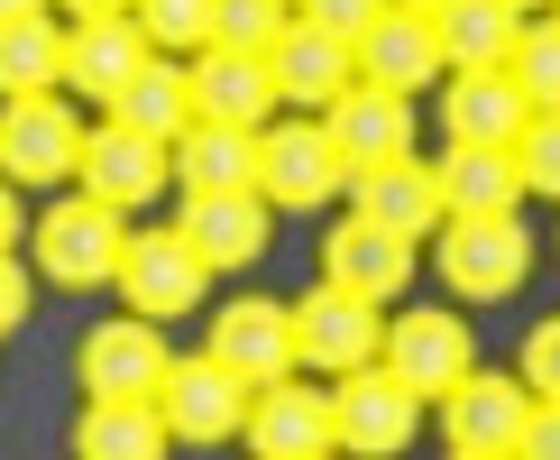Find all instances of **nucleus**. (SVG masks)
I'll return each instance as SVG.
<instances>
[{"label": "nucleus", "mask_w": 560, "mask_h": 460, "mask_svg": "<svg viewBox=\"0 0 560 460\" xmlns=\"http://www.w3.org/2000/svg\"><path fill=\"white\" fill-rule=\"evenodd\" d=\"M515 460H560V405H533V424H524V451Z\"/></svg>", "instance_id": "obj_37"}, {"label": "nucleus", "mask_w": 560, "mask_h": 460, "mask_svg": "<svg viewBox=\"0 0 560 460\" xmlns=\"http://www.w3.org/2000/svg\"><path fill=\"white\" fill-rule=\"evenodd\" d=\"M74 157H83V120H74V102H65V83L0 102V175L10 184H65Z\"/></svg>", "instance_id": "obj_6"}, {"label": "nucleus", "mask_w": 560, "mask_h": 460, "mask_svg": "<svg viewBox=\"0 0 560 460\" xmlns=\"http://www.w3.org/2000/svg\"><path fill=\"white\" fill-rule=\"evenodd\" d=\"M37 230V267L56 286H120V258H129V221L92 194H65L28 221Z\"/></svg>", "instance_id": "obj_1"}, {"label": "nucleus", "mask_w": 560, "mask_h": 460, "mask_svg": "<svg viewBox=\"0 0 560 460\" xmlns=\"http://www.w3.org/2000/svg\"><path fill=\"white\" fill-rule=\"evenodd\" d=\"M166 157H175V184H184V194H258V129L194 120Z\"/></svg>", "instance_id": "obj_24"}, {"label": "nucleus", "mask_w": 560, "mask_h": 460, "mask_svg": "<svg viewBox=\"0 0 560 460\" xmlns=\"http://www.w3.org/2000/svg\"><path fill=\"white\" fill-rule=\"evenodd\" d=\"M322 129L340 138L349 175L359 166H386V157H413V92H386V83H349L331 111H322Z\"/></svg>", "instance_id": "obj_19"}, {"label": "nucleus", "mask_w": 560, "mask_h": 460, "mask_svg": "<svg viewBox=\"0 0 560 460\" xmlns=\"http://www.w3.org/2000/svg\"><path fill=\"white\" fill-rule=\"evenodd\" d=\"M46 0H0V28H10V19H37Z\"/></svg>", "instance_id": "obj_40"}, {"label": "nucleus", "mask_w": 560, "mask_h": 460, "mask_svg": "<svg viewBox=\"0 0 560 460\" xmlns=\"http://www.w3.org/2000/svg\"><path fill=\"white\" fill-rule=\"evenodd\" d=\"M533 120L524 83L505 74V65H487V74H441V129H451V148H515Z\"/></svg>", "instance_id": "obj_17"}, {"label": "nucleus", "mask_w": 560, "mask_h": 460, "mask_svg": "<svg viewBox=\"0 0 560 460\" xmlns=\"http://www.w3.org/2000/svg\"><path fill=\"white\" fill-rule=\"evenodd\" d=\"M551 19H560V0H551Z\"/></svg>", "instance_id": "obj_44"}, {"label": "nucleus", "mask_w": 560, "mask_h": 460, "mask_svg": "<svg viewBox=\"0 0 560 460\" xmlns=\"http://www.w3.org/2000/svg\"><path fill=\"white\" fill-rule=\"evenodd\" d=\"M524 276H533V230L515 212H478V221L441 230V286H451V295L505 304V295H524Z\"/></svg>", "instance_id": "obj_2"}, {"label": "nucleus", "mask_w": 560, "mask_h": 460, "mask_svg": "<svg viewBox=\"0 0 560 460\" xmlns=\"http://www.w3.org/2000/svg\"><path fill=\"white\" fill-rule=\"evenodd\" d=\"M212 359H230L248 387H276L303 368V341H294V304H276V295H230L212 313V341H202Z\"/></svg>", "instance_id": "obj_12"}, {"label": "nucleus", "mask_w": 560, "mask_h": 460, "mask_svg": "<svg viewBox=\"0 0 560 460\" xmlns=\"http://www.w3.org/2000/svg\"><path fill=\"white\" fill-rule=\"evenodd\" d=\"M451 74V56H441V28L423 10H395L386 0V19L359 37V83H386V92H423Z\"/></svg>", "instance_id": "obj_21"}, {"label": "nucleus", "mask_w": 560, "mask_h": 460, "mask_svg": "<svg viewBox=\"0 0 560 460\" xmlns=\"http://www.w3.org/2000/svg\"><path fill=\"white\" fill-rule=\"evenodd\" d=\"M515 10H551V0H515Z\"/></svg>", "instance_id": "obj_43"}, {"label": "nucleus", "mask_w": 560, "mask_h": 460, "mask_svg": "<svg viewBox=\"0 0 560 460\" xmlns=\"http://www.w3.org/2000/svg\"><path fill=\"white\" fill-rule=\"evenodd\" d=\"M331 460H349V451H331Z\"/></svg>", "instance_id": "obj_45"}, {"label": "nucleus", "mask_w": 560, "mask_h": 460, "mask_svg": "<svg viewBox=\"0 0 560 460\" xmlns=\"http://www.w3.org/2000/svg\"><path fill=\"white\" fill-rule=\"evenodd\" d=\"M202 286H212V258L184 240V221L129 230V258H120V295H129V313L175 322V313H194V304H202Z\"/></svg>", "instance_id": "obj_5"}, {"label": "nucleus", "mask_w": 560, "mask_h": 460, "mask_svg": "<svg viewBox=\"0 0 560 460\" xmlns=\"http://www.w3.org/2000/svg\"><path fill=\"white\" fill-rule=\"evenodd\" d=\"M395 10H423V19H441V10H451V0H395Z\"/></svg>", "instance_id": "obj_41"}, {"label": "nucleus", "mask_w": 560, "mask_h": 460, "mask_svg": "<svg viewBox=\"0 0 560 460\" xmlns=\"http://www.w3.org/2000/svg\"><path fill=\"white\" fill-rule=\"evenodd\" d=\"M65 83V28L56 19H10L0 28V102H19V92H56Z\"/></svg>", "instance_id": "obj_29"}, {"label": "nucleus", "mask_w": 560, "mask_h": 460, "mask_svg": "<svg viewBox=\"0 0 560 460\" xmlns=\"http://www.w3.org/2000/svg\"><path fill=\"white\" fill-rule=\"evenodd\" d=\"M451 460H515V451H451Z\"/></svg>", "instance_id": "obj_42"}, {"label": "nucleus", "mask_w": 560, "mask_h": 460, "mask_svg": "<svg viewBox=\"0 0 560 460\" xmlns=\"http://www.w3.org/2000/svg\"><path fill=\"white\" fill-rule=\"evenodd\" d=\"M524 387H533L542 405H560V313L533 322V341H524Z\"/></svg>", "instance_id": "obj_35"}, {"label": "nucleus", "mask_w": 560, "mask_h": 460, "mask_svg": "<svg viewBox=\"0 0 560 460\" xmlns=\"http://www.w3.org/2000/svg\"><path fill=\"white\" fill-rule=\"evenodd\" d=\"M248 396H258V387H248L230 359L194 350V359H175V368H166V387H156V414H166L175 442H230V433H248Z\"/></svg>", "instance_id": "obj_7"}, {"label": "nucleus", "mask_w": 560, "mask_h": 460, "mask_svg": "<svg viewBox=\"0 0 560 460\" xmlns=\"http://www.w3.org/2000/svg\"><path fill=\"white\" fill-rule=\"evenodd\" d=\"M166 322H148V313H120V322H92L83 332V350H74V378H83V396H156L166 387Z\"/></svg>", "instance_id": "obj_9"}, {"label": "nucleus", "mask_w": 560, "mask_h": 460, "mask_svg": "<svg viewBox=\"0 0 560 460\" xmlns=\"http://www.w3.org/2000/svg\"><path fill=\"white\" fill-rule=\"evenodd\" d=\"M340 184H349V157H340V138L322 129L313 111L258 129V194L276 203V212H313V203H331Z\"/></svg>", "instance_id": "obj_3"}, {"label": "nucleus", "mask_w": 560, "mask_h": 460, "mask_svg": "<svg viewBox=\"0 0 560 460\" xmlns=\"http://www.w3.org/2000/svg\"><path fill=\"white\" fill-rule=\"evenodd\" d=\"M294 341H303V368H331V378L386 359V322H377V304H368V295H349V286H331V276H322V286L294 304Z\"/></svg>", "instance_id": "obj_11"}, {"label": "nucleus", "mask_w": 560, "mask_h": 460, "mask_svg": "<svg viewBox=\"0 0 560 460\" xmlns=\"http://www.w3.org/2000/svg\"><path fill=\"white\" fill-rule=\"evenodd\" d=\"M533 387L505 378V368H469V378L441 396V433L451 451H524V424H533Z\"/></svg>", "instance_id": "obj_13"}, {"label": "nucleus", "mask_w": 560, "mask_h": 460, "mask_svg": "<svg viewBox=\"0 0 560 460\" xmlns=\"http://www.w3.org/2000/svg\"><path fill=\"white\" fill-rule=\"evenodd\" d=\"M74 19H120V10H138V0H65Z\"/></svg>", "instance_id": "obj_38"}, {"label": "nucleus", "mask_w": 560, "mask_h": 460, "mask_svg": "<svg viewBox=\"0 0 560 460\" xmlns=\"http://www.w3.org/2000/svg\"><path fill=\"white\" fill-rule=\"evenodd\" d=\"M148 56H156V46H148V28H138L129 10L120 19H74V28H65V83H74L83 102H102V111L129 92V74Z\"/></svg>", "instance_id": "obj_20"}, {"label": "nucleus", "mask_w": 560, "mask_h": 460, "mask_svg": "<svg viewBox=\"0 0 560 460\" xmlns=\"http://www.w3.org/2000/svg\"><path fill=\"white\" fill-rule=\"evenodd\" d=\"M294 0H212V46H230V56H276Z\"/></svg>", "instance_id": "obj_30"}, {"label": "nucleus", "mask_w": 560, "mask_h": 460, "mask_svg": "<svg viewBox=\"0 0 560 460\" xmlns=\"http://www.w3.org/2000/svg\"><path fill=\"white\" fill-rule=\"evenodd\" d=\"M432 28H441V56H451V74H487V65L515 56L524 10H515V0H451Z\"/></svg>", "instance_id": "obj_28"}, {"label": "nucleus", "mask_w": 560, "mask_h": 460, "mask_svg": "<svg viewBox=\"0 0 560 460\" xmlns=\"http://www.w3.org/2000/svg\"><path fill=\"white\" fill-rule=\"evenodd\" d=\"M349 212L405 230V240H441V230H451V194H441V166H423V157H386V166L349 175Z\"/></svg>", "instance_id": "obj_15"}, {"label": "nucleus", "mask_w": 560, "mask_h": 460, "mask_svg": "<svg viewBox=\"0 0 560 460\" xmlns=\"http://www.w3.org/2000/svg\"><path fill=\"white\" fill-rule=\"evenodd\" d=\"M386 368L413 387V396L441 405V396L478 368V341H469V322H459L451 304H413V313L386 322Z\"/></svg>", "instance_id": "obj_10"}, {"label": "nucleus", "mask_w": 560, "mask_h": 460, "mask_svg": "<svg viewBox=\"0 0 560 460\" xmlns=\"http://www.w3.org/2000/svg\"><path fill=\"white\" fill-rule=\"evenodd\" d=\"M19 240V203H10V175H0V249Z\"/></svg>", "instance_id": "obj_39"}, {"label": "nucleus", "mask_w": 560, "mask_h": 460, "mask_svg": "<svg viewBox=\"0 0 560 460\" xmlns=\"http://www.w3.org/2000/svg\"><path fill=\"white\" fill-rule=\"evenodd\" d=\"M515 157H524V184H533V194L560 203V111H533L524 138H515Z\"/></svg>", "instance_id": "obj_33"}, {"label": "nucleus", "mask_w": 560, "mask_h": 460, "mask_svg": "<svg viewBox=\"0 0 560 460\" xmlns=\"http://www.w3.org/2000/svg\"><path fill=\"white\" fill-rule=\"evenodd\" d=\"M505 74L524 83L533 111H560V19H524L515 56H505Z\"/></svg>", "instance_id": "obj_31"}, {"label": "nucleus", "mask_w": 560, "mask_h": 460, "mask_svg": "<svg viewBox=\"0 0 560 460\" xmlns=\"http://www.w3.org/2000/svg\"><path fill=\"white\" fill-rule=\"evenodd\" d=\"M267 212H276L267 194H184V240L212 258V276L221 267H248L267 249Z\"/></svg>", "instance_id": "obj_25"}, {"label": "nucleus", "mask_w": 560, "mask_h": 460, "mask_svg": "<svg viewBox=\"0 0 560 460\" xmlns=\"http://www.w3.org/2000/svg\"><path fill=\"white\" fill-rule=\"evenodd\" d=\"M441 194H451V221H478V212H515L533 184H524L515 148H451L441 157Z\"/></svg>", "instance_id": "obj_26"}, {"label": "nucleus", "mask_w": 560, "mask_h": 460, "mask_svg": "<svg viewBox=\"0 0 560 460\" xmlns=\"http://www.w3.org/2000/svg\"><path fill=\"white\" fill-rule=\"evenodd\" d=\"M267 65H276V92H285V111H313V120L340 102L349 83H359V46H340V37L303 28V19H294L285 37H276V56H267Z\"/></svg>", "instance_id": "obj_22"}, {"label": "nucleus", "mask_w": 560, "mask_h": 460, "mask_svg": "<svg viewBox=\"0 0 560 460\" xmlns=\"http://www.w3.org/2000/svg\"><path fill=\"white\" fill-rule=\"evenodd\" d=\"M74 175H83L92 203L138 212V203H156V184H175V157H166V138H148V129H129V120H110V111H102V120L83 129Z\"/></svg>", "instance_id": "obj_8"}, {"label": "nucleus", "mask_w": 560, "mask_h": 460, "mask_svg": "<svg viewBox=\"0 0 560 460\" xmlns=\"http://www.w3.org/2000/svg\"><path fill=\"white\" fill-rule=\"evenodd\" d=\"M294 19H303V28H322V37H340V46H359L386 19V0H294Z\"/></svg>", "instance_id": "obj_34"}, {"label": "nucleus", "mask_w": 560, "mask_h": 460, "mask_svg": "<svg viewBox=\"0 0 560 460\" xmlns=\"http://www.w3.org/2000/svg\"><path fill=\"white\" fill-rule=\"evenodd\" d=\"M138 28H148L156 56H202L212 46V0H138Z\"/></svg>", "instance_id": "obj_32"}, {"label": "nucleus", "mask_w": 560, "mask_h": 460, "mask_svg": "<svg viewBox=\"0 0 560 460\" xmlns=\"http://www.w3.org/2000/svg\"><path fill=\"white\" fill-rule=\"evenodd\" d=\"M175 433L156 396H83V424H74V460H166Z\"/></svg>", "instance_id": "obj_23"}, {"label": "nucleus", "mask_w": 560, "mask_h": 460, "mask_svg": "<svg viewBox=\"0 0 560 460\" xmlns=\"http://www.w3.org/2000/svg\"><path fill=\"white\" fill-rule=\"evenodd\" d=\"M194 111L221 129H276L285 92H276V65L267 56H230V46H202L194 56Z\"/></svg>", "instance_id": "obj_18"}, {"label": "nucleus", "mask_w": 560, "mask_h": 460, "mask_svg": "<svg viewBox=\"0 0 560 460\" xmlns=\"http://www.w3.org/2000/svg\"><path fill=\"white\" fill-rule=\"evenodd\" d=\"M28 304H37V295H28V267L0 249V332H19V322H28Z\"/></svg>", "instance_id": "obj_36"}, {"label": "nucleus", "mask_w": 560, "mask_h": 460, "mask_svg": "<svg viewBox=\"0 0 560 460\" xmlns=\"http://www.w3.org/2000/svg\"><path fill=\"white\" fill-rule=\"evenodd\" d=\"M413 249H423V240H405V230L349 212V221H331V240H322V276L349 286V295H368V304H386V295L413 286Z\"/></svg>", "instance_id": "obj_16"}, {"label": "nucleus", "mask_w": 560, "mask_h": 460, "mask_svg": "<svg viewBox=\"0 0 560 460\" xmlns=\"http://www.w3.org/2000/svg\"><path fill=\"white\" fill-rule=\"evenodd\" d=\"M110 120H129V129H148V138H166V148H175V138L202 120V111H194V65L148 56V65L129 74V92L110 102Z\"/></svg>", "instance_id": "obj_27"}, {"label": "nucleus", "mask_w": 560, "mask_h": 460, "mask_svg": "<svg viewBox=\"0 0 560 460\" xmlns=\"http://www.w3.org/2000/svg\"><path fill=\"white\" fill-rule=\"evenodd\" d=\"M258 460H331L340 451V424H331V396L303 378H276L248 396V433H240Z\"/></svg>", "instance_id": "obj_14"}, {"label": "nucleus", "mask_w": 560, "mask_h": 460, "mask_svg": "<svg viewBox=\"0 0 560 460\" xmlns=\"http://www.w3.org/2000/svg\"><path fill=\"white\" fill-rule=\"evenodd\" d=\"M423 405H432V396H413V387L395 378L386 359H377V368H349V378L331 387L340 451H349V460H395L413 433H423Z\"/></svg>", "instance_id": "obj_4"}]
</instances>
